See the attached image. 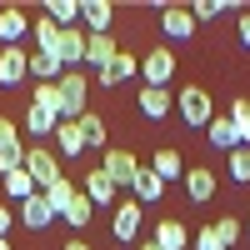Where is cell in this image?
Wrapping results in <instances>:
<instances>
[{
    "mask_svg": "<svg viewBox=\"0 0 250 250\" xmlns=\"http://www.w3.org/2000/svg\"><path fill=\"white\" fill-rule=\"evenodd\" d=\"M80 20L90 25V35H110V20H115V5L110 0H85L80 5Z\"/></svg>",
    "mask_w": 250,
    "mask_h": 250,
    "instance_id": "cell-15",
    "label": "cell"
},
{
    "mask_svg": "<svg viewBox=\"0 0 250 250\" xmlns=\"http://www.w3.org/2000/svg\"><path fill=\"white\" fill-rule=\"evenodd\" d=\"M140 75H145V85H155V90L170 85V75H175V55H170V45H155L150 55H145V60H140Z\"/></svg>",
    "mask_w": 250,
    "mask_h": 250,
    "instance_id": "cell-4",
    "label": "cell"
},
{
    "mask_svg": "<svg viewBox=\"0 0 250 250\" xmlns=\"http://www.w3.org/2000/svg\"><path fill=\"white\" fill-rule=\"evenodd\" d=\"M30 35H35V50H45V55H55V40H60V25L50 15H40L35 25H30Z\"/></svg>",
    "mask_w": 250,
    "mask_h": 250,
    "instance_id": "cell-26",
    "label": "cell"
},
{
    "mask_svg": "<svg viewBox=\"0 0 250 250\" xmlns=\"http://www.w3.org/2000/svg\"><path fill=\"white\" fill-rule=\"evenodd\" d=\"M20 170H25V175L35 180V190H45V185H55V180H60V160H55V150H45V145H35V150H25V160H20Z\"/></svg>",
    "mask_w": 250,
    "mask_h": 250,
    "instance_id": "cell-3",
    "label": "cell"
},
{
    "mask_svg": "<svg viewBox=\"0 0 250 250\" xmlns=\"http://www.w3.org/2000/svg\"><path fill=\"white\" fill-rule=\"evenodd\" d=\"M245 230H250V225H245Z\"/></svg>",
    "mask_w": 250,
    "mask_h": 250,
    "instance_id": "cell-43",
    "label": "cell"
},
{
    "mask_svg": "<svg viewBox=\"0 0 250 250\" xmlns=\"http://www.w3.org/2000/svg\"><path fill=\"white\" fill-rule=\"evenodd\" d=\"M40 195H45V205H50L55 215H65L70 205H75V195H80V185H75V180H65V175H60V180H55V185H45V190H40Z\"/></svg>",
    "mask_w": 250,
    "mask_h": 250,
    "instance_id": "cell-16",
    "label": "cell"
},
{
    "mask_svg": "<svg viewBox=\"0 0 250 250\" xmlns=\"http://www.w3.org/2000/svg\"><path fill=\"white\" fill-rule=\"evenodd\" d=\"M55 220V210L45 205V195H30V200H20V225H25V230H45V225Z\"/></svg>",
    "mask_w": 250,
    "mask_h": 250,
    "instance_id": "cell-14",
    "label": "cell"
},
{
    "mask_svg": "<svg viewBox=\"0 0 250 250\" xmlns=\"http://www.w3.org/2000/svg\"><path fill=\"white\" fill-rule=\"evenodd\" d=\"M100 170L115 180V190H130L135 175H140V160H135L130 150H105V165H100Z\"/></svg>",
    "mask_w": 250,
    "mask_h": 250,
    "instance_id": "cell-5",
    "label": "cell"
},
{
    "mask_svg": "<svg viewBox=\"0 0 250 250\" xmlns=\"http://www.w3.org/2000/svg\"><path fill=\"white\" fill-rule=\"evenodd\" d=\"M140 115H150V120H165V115H170L175 110V95L170 90H155V85H140Z\"/></svg>",
    "mask_w": 250,
    "mask_h": 250,
    "instance_id": "cell-12",
    "label": "cell"
},
{
    "mask_svg": "<svg viewBox=\"0 0 250 250\" xmlns=\"http://www.w3.org/2000/svg\"><path fill=\"white\" fill-rule=\"evenodd\" d=\"M230 175L245 185L250 180V145H235V150H230Z\"/></svg>",
    "mask_w": 250,
    "mask_h": 250,
    "instance_id": "cell-33",
    "label": "cell"
},
{
    "mask_svg": "<svg viewBox=\"0 0 250 250\" xmlns=\"http://www.w3.org/2000/svg\"><path fill=\"white\" fill-rule=\"evenodd\" d=\"M160 30H165V40H190L195 35L190 5H160Z\"/></svg>",
    "mask_w": 250,
    "mask_h": 250,
    "instance_id": "cell-7",
    "label": "cell"
},
{
    "mask_svg": "<svg viewBox=\"0 0 250 250\" xmlns=\"http://www.w3.org/2000/svg\"><path fill=\"white\" fill-rule=\"evenodd\" d=\"M210 230L225 240V250H230V245L240 240V220H235V215H225V220H215V225H210Z\"/></svg>",
    "mask_w": 250,
    "mask_h": 250,
    "instance_id": "cell-35",
    "label": "cell"
},
{
    "mask_svg": "<svg viewBox=\"0 0 250 250\" xmlns=\"http://www.w3.org/2000/svg\"><path fill=\"white\" fill-rule=\"evenodd\" d=\"M0 250H10V240H5V235H0Z\"/></svg>",
    "mask_w": 250,
    "mask_h": 250,
    "instance_id": "cell-42",
    "label": "cell"
},
{
    "mask_svg": "<svg viewBox=\"0 0 250 250\" xmlns=\"http://www.w3.org/2000/svg\"><path fill=\"white\" fill-rule=\"evenodd\" d=\"M55 60H60V70H80V65H85V35H80L75 25L60 30V40H55Z\"/></svg>",
    "mask_w": 250,
    "mask_h": 250,
    "instance_id": "cell-8",
    "label": "cell"
},
{
    "mask_svg": "<svg viewBox=\"0 0 250 250\" xmlns=\"http://www.w3.org/2000/svg\"><path fill=\"white\" fill-rule=\"evenodd\" d=\"M55 125H60V115H50V110H40V105L25 110V130L30 135H55Z\"/></svg>",
    "mask_w": 250,
    "mask_h": 250,
    "instance_id": "cell-29",
    "label": "cell"
},
{
    "mask_svg": "<svg viewBox=\"0 0 250 250\" xmlns=\"http://www.w3.org/2000/svg\"><path fill=\"white\" fill-rule=\"evenodd\" d=\"M130 75H140V60H135L130 50H115V60H110V65L100 70L95 80H100V85H105V90H115V85H125V80H130Z\"/></svg>",
    "mask_w": 250,
    "mask_h": 250,
    "instance_id": "cell-9",
    "label": "cell"
},
{
    "mask_svg": "<svg viewBox=\"0 0 250 250\" xmlns=\"http://www.w3.org/2000/svg\"><path fill=\"white\" fill-rule=\"evenodd\" d=\"M175 110H180V120H185V125H195V130H205V125L215 120V100L205 95L200 85H185V90L175 95Z\"/></svg>",
    "mask_w": 250,
    "mask_h": 250,
    "instance_id": "cell-2",
    "label": "cell"
},
{
    "mask_svg": "<svg viewBox=\"0 0 250 250\" xmlns=\"http://www.w3.org/2000/svg\"><path fill=\"white\" fill-rule=\"evenodd\" d=\"M150 170L170 185V180H185V160H180V150H155V165Z\"/></svg>",
    "mask_w": 250,
    "mask_h": 250,
    "instance_id": "cell-23",
    "label": "cell"
},
{
    "mask_svg": "<svg viewBox=\"0 0 250 250\" xmlns=\"http://www.w3.org/2000/svg\"><path fill=\"white\" fill-rule=\"evenodd\" d=\"M110 60H115V40H110V35H85V65L100 75Z\"/></svg>",
    "mask_w": 250,
    "mask_h": 250,
    "instance_id": "cell-18",
    "label": "cell"
},
{
    "mask_svg": "<svg viewBox=\"0 0 250 250\" xmlns=\"http://www.w3.org/2000/svg\"><path fill=\"white\" fill-rule=\"evenodd\" d=\"M140 250H160V245H155V240H140Z\"/></svg>",
    "mask_w": 250,
    "mask_h": 250,
    "instance_id": "cell-41",
    "label": "cell"
},
{
    "mask_svg": "<svg viewBox=\"0 0 250 250\" xmlns=\"http://www.w3.org/2000/svg\"><path fill=\"white\" fill-rule=\"evenodd\" d=\"M240 45L250 50V15H240Z\"/></svg>",
    "mask_w": 250,
    "mask_h": 250,
    "instance_id": "cell-38",
    "label": "cell"
},
{
    "mask_svg": "<svg viewBox=\"0 0 250 250\" xmlns=\"http://www.w3.org/2000/svg\"><path fill=\"white\" fill-rule=\"evenodd\" d=\"M75 125H80V135H85V150H100V145H105V120H100L95 110H85Z\"/></svg>",
    "mask_w": 250,
    "mask_h": 250,
    "instance_id": "cell-25",
    "label": "cell"
},
{
    "mask_svg": "<svg viewBox=\"0 0 250 250\" xmlns=\"http://www.w3.org/2000/svg\"><path fill=\"white\" fill-rule=\"evenodd\" d=\"M140 215H145V205H140L135 195L120 200L115 215H110V235H115V240H135V235H140Z\"/></svg>",
    "mask_w": 250,
    "mask_h": 250,
    "instance_id": "cell-6",
    "label": "cell"
},
{
    "mask_svg": "<svg viewBox=\"0 0 250 250\" xmlns=\"http://www.w3.org/2000/svg\"><path fill=\"white\" fill-rule=\"evenodd\" d=\"M85 200L90 205H120V190H115V180L105 170H90L85 175Z\"/></svg>",
    "mask_w": 250,
    "mask_h": 250,
    "instance_id": "cell-13",
    "label": "cell"
},
{
    "mask_svg": "<svg viewBox=\"0 0 250 250\" xmlns=\"http://www.w3.org/2000/svg\"><path fill=\"white\" fill-rule=\"evenodd\" d=\"M190 245H195V250H225V240L210 230V225H200V235H190Z\"/></svg>",
    "mask_w": 250,
    "mask_h": 250,
    "instance_id": "cell-37",
    "label": "cell"
},
{
    "mask_svg": "<svg viewBox=\"0 0 250 250\" xmlns=\"http://www.w3.org/2000/svg\"><path fill=\"white\" fill-rule=\"evenodd\" d=\"M10 220H15V215H10V205H0V235L10 230Z\"/></svg>",
    "mask_w": 250,
    "mask_h": 250,
    "instance_id": "cell-39",
    "label": "cell"
},
{
    "mask_svg": "<svg viewBox=\"0 0 250 250\" xmlns=\"http://www.w3.org/2000/svg\"><path fill=\"white\" fill-rule=\"evenodd\" d=\"M0 185H5V195L20 205V200H30L35 195V180L25 175V170H10V175H0Z\"/></svg>",
    "mask_w": 250,
    "mask_h": 250,
    "instance_id": "cell-27",
    "label": "cell"
},
{
    "mask_svg": "<svg viewBox=\"0 0 250 250\" xmlns=\"http://www.w3.org/2000/svg\"><path fill=\"white\" fill-rule=\"evenodd\" d=\"M225 115H230V125H235L240 145H250V100H245V95H235V100H230V110H225Z\"/></svg>",
    "mask_w": 250,
    "mask_h": 250,
    "instance_id": "cell-28",
    "label": "cell"
},
{
    "mask_svg": "<svg viewBox=\"0 0 250 250\" xmlns=\"http://www.w3.org/2000/svg\"><path fill=\"white\" fill-rule=\"evenodd\" d=\"M55 145H60L55 155H80V150H85V135H80V125H75V120H60V125H55Z\"/></svg>",
    "mask_w": 250,
    "mask_h": 250,
    "instance_id": "cell-21",
    "label": "cell"
},
{
    "mask_svg": "<svg viewBox=\"0 0 250 250\" xmlns=\"http://www.w3.org/2000/svg\"><path fill=\"white\" fill-rule=\"evenodd\" d=\"M90 215H95V205H90L85 195H75V205H70V210H65V220L75 225V230H85V225H90Z\"/></svg>",
    "mask_w": 250,
    "mask_h": 250,
    "instance_id": "cell-32",
    "label": "cell"
},
{
    "mask_svg": "<svg viewBox=\"0 0 250 250\" xmlns=\"http://www.w3.org/2000/svg\"><path fill=\"white\" fill-rule=\"evenodd\" d=\"M45 15L55 20L60 30H70L75 20H80V5H75V0H50V5H45Z\"/></svg>",
    "mask_w": 250,
    "mask_h": 250,
    "instance_id": "cell-30",
    "label": "cell"
},
{
    "mask_svg": "<svg viewBox=\"0 0 250 250\" xmlns=\"http://www.w3.org/2000/svg\"><path fill=\"white\" fill-rule=\"evenodd\" d=\"M25 50L20 45H10V50H0V90H10V85H20V80H25L30 70H25Z\"/></svg>",
    "mask_w": 250,
    "mask_h": 250,
    "instance_id": "cell-10",
    "label": "cell"
},
{
    "mask_svg": "<svg viewBox=\"0 0 250 250\" xmlns=\"http://www.w3.org/2000/svg\"><path fill=\"white\" fill-rule=\"evenodd\" d=\"M35 105L50 110V115H60V85H35Z\"/></svg>",
    "mask_w": 250,
    "mask_h": 250,
    "instance_id": "cell-34",
    "label": "cell"
},
{
    "mask_svg": "<svg viewBox=\"0 0 250 250\" xmlns=\"http://www.w3.org/2000/svg\"><path fill=\"white\" fill-rule=\"evenodd\" d=\"M130 190H135V200H140V205H150V200H160V195H165V180H160L155 170H140Z\"/></svg>",
    "mask_w": 250,
    "mask_h": 250,
    "instance_id": "cell-24",
    "label": "cell"
},
{
    "mask_svg": "<svg viewBox=\"0 0 250 250\" xmlns=\"http://www.w3.org/2000/svg\"><path fill=\"white\" fill-rule=\"evenodd\" d=\"M30 35V20H25V10H15V5H5L0 10V45H20V40Z\"/></svg>",
    "mask_w": 250,
    "mask_h": 250,
    "instance_id": "cell-11",
    "label": "cell"
},
{
    "mask_svg": "<svg viewBox=\"0 0 250 250\" xmlns=\"http://www.w3.org/2000/svg\"><path fill=\"white\" fill-rule=\"evenodd\" d=\"M205 135H210V145H215V150H235V145H240L235 125H230V115H215L210 125H205Z\"/></svg>",
    "mask_w": 250,
    "mask_h": 250,
    "instance_id": "cell-22",
    "label": "cell"
},
{
    "mask_svg": "<svg viewBox=\"0 0 250 250\" xmlns=\"http://www.w3.org/2000/svg\"><path fill=\"white\" fill-rule=\"evenodd\" d=\"M150 240H155L160 250H185V245H190V230H185V225H180V220H160Z\"/></svg>",
    "mask_w": 250,
    "mask_h": 250,
    "instance_id": "cell-20",
    "label": "cell"
},
{
    "mask_svg": "<svg viewBox=\"0 0 250 250\" xmlns=\"http://www.w3.org/2000/svg\"><path fill=\"white\" fill-rule=\"evenodd\" d=\"M225 10V0H195V5H190V15H195V25H200V20H215Z\"/></svg>",
    "mask_w": 250,
    "mask_h": 250,
    "instance_id": "cell-36",
    "label": "cell"
},
{
    "mask_svg": "<svg viewBox=\"0 0 250 250\" xmlns=\"http://www.w3.org/2000/svg\"><path fill=\"white\" fill-rule=\"evenodd\" d=\"M185 195H190L195 205H205V200H215V175L205 170V165H200V170H185Z\"/></svg>",
    "mask_w": 250,
    "mask_h": 250,
    "instance_id": "cell-19",
    "label": "cell"
},
{
    "mask_svg": "<svg viewBox=\"0 0 250 250\" xmlns=\"http://www.w3.org/2000/svg\"><path fill=\"white\" fill-rule=\"evenodd\" d=\"M55 85H60V120H80L85 115V95H90L85 70H65Z\"/></svg>",
    "mask_w": 250,
    "mask_h": 250,
    "instance_id": "cell-1",
    "label": "cell"
},
{
    "mask_svg": "<svg viewBox=\"0 0 250 250\" xmlns=\"http://www.w3.org/2000/svg\"><path fill=\"white\" fill-rule=\"evenodd\" d=\"M20 160H25V145H20V140H0V175L20 170Z\"/></svg>",
    "mask_w": 250,
    "mask_h": 250,
    "instance_id": "cell-31",
    "label": "cell"
},
{
    "mask_svg": "<svg viewBox=\"0 0 250 250\" xmlns=\"http://www.w3.org/2000/svg\"><path fill=\"white\" fill-rule=\"evenodd\" d=\"M65 250H90V245H85V240H70V245H65Z\"/></svg>",
    "mask_w": 250,
    "mask_h": 250,
    "instance_id": "cell-40",
    "label": "cell"
},
{
    "mask_svg": "<svg viewBox=\"0 0 250 250\" xmlns=\"http://www.w3.org/2000/svg\"><path fill=\"white\" fill-rule=\"evenodd\" d=\"M25 70L35 75V85H55V80L65 75V70H60V60H55V55H45V50H30V60H25Z\"/></svg>",
    "mask_w": 250,
    "mask_h": 250,
    "instance_id": "cell-17",
    "label": "cell"
}]
</instances>
